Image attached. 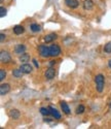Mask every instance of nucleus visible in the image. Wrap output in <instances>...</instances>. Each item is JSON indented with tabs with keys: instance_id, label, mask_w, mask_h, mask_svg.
<instances>
[{
	"instance_id": "1",
	"label": "nucleus",
	"mask_w": 111,
	"mask_h": 129,
	"mask_svg": "<svg viewBox=\"0 0 111 129\" xmlns=\"http://www.w3.org/2000/svg\"><path fill=\"white\" fill-rule=\"evenodd\" d=\"M95 83H96V88L99 93H102L104 90V86H105V78L103 74L99 73L95 77Z\"/></svg>"
},
{
	"instance_id": "2",
	"label": "nucleus",
	"mask_w": 111,
	"mask_h": 129,
	"mask_svg": "<svg viewBox=\"0 0 111 129\" xmlns=\"http://www.w3.org/2000/svg\"><path fill=\"white\" fill-rule=\"evenodd\" d=\"M38 53L42 58H47L50 56L49 53V47H47L46 45H40L38 46Z\"/></svg>"
},
{
	"instance_id": "3",
	"label": "nucleus",
	"mask_w": 111,
	"mask_h": 129,
	"mask_svg": "<svg viewBox=\"0 0 111 129\" xmlns=\"http://www.w3.org/2000/svg\"><path fill=\"white\" fill-rule=\"evenodd\" d=\"M0 61L2 63H9L12 61V56L7 51H1L0 53Z\"/></svg>"
},
{
	"instance_id": "4",
	"label": "nucleus",
	"mask_w": 111,
	"mask_h": 129,
	"mask_svg": "<svg viewBox=\"0 0 111 129\" xmlns=\"http://www.w3.org/2000/svg\"><path fill=\"white\" fill-rule=\"evenodd\" d=\"M49 53L51 57H58L61 54V48L58 45H51L49 47Z\"/></svg>"
},
{
	"instance_id": "5",
	"label": "nucleus",
	"mask_w": 111,
	"mask_h": 129,
	"mask_svg": "<svg viewBox=\"0 0 111 129\" xmlns=\"http://www.w3.org/2000/svg\"><path fill=\"white\" fill-rule=\"evenodd\" d=\"M65 4L69 8L74 9V8H77L79 6V1L78 0H65Z\"/></svg>"
},
{
	"instance_id": "6",
	"label": "nucleus",
	"mask_w": 111,
	"mask_h": 129,
	"mask_svg": "<svg viewBox=\"0 0 111 129\" xmlns=\"http://www.w3.org/2000/svg\"><path fill=\"white\" fill-rule=\"evenodd\" d=\"M20 68H21V70L23 71L25 74H29V73H31L32 70H33V67L30 65V64H28V63H23V64H22V65L20 66Z\"/></svg>"
},
{
	"instance_id": "7",
	"label": "nucleus",
	"mask_w": 111,
	"mask_h": 129,
	"mask_svg": "<svg viewBox=\"0 0 111 129\" xmlns=\"http://www.w3.org/2000/svg\"><path fill=\"white\" fill-rule=\"evenodd\" d=\"M44 77L46 78V80H52L56 77V69L53 67H49L44 73Z\"/></svg>"
},
{
	"instance_id": "8",
	"label": "nucleus",
	"mask_w": 111,
	"mask_h": 129,
	"mask_svg": "<svg viewBox=\"0 0 111 129\" xmlns=\"http://www.w3.org/2000/svg\"><path fill=\"white\" fill-rule=\"evenodd\" d=\"M8 116L14 120H18V119H20V117H21V113H20V111L16 110V109H13V110H10L8 112Z\"/></svg>"
},
{
	"instance_id": "9",
	"label": "nucleus",
	"mask_w": 111,
	"mask_h": 129,
	"mask_svg": "<svg viewBox=\"0 0 111 129\" xmlns=\"http://www.w3.org/2000/svg\"><path fill=\"white\" fill-rule=\"evenodd\" d=\"M10 91V85L9 84H1L0 85V94L2 96L6 95Z\"/></svg>"
},
{
	"instance_id": "10",
	"label": "nucleus",
	"mask_w": 111,
	"mask_h": 129,
	"mask_svg": "<svg viewBox=\"0 0 111 129\" xmlns=\"http://www.w3.org/2000/svg\"><path fill=\"white\" fill-rule=\"evenodd\" d=\"M26 52V47L22 44H19L15 47V53L18 54V55H22V54H24Z\"/></svg>"
},
{
	"instance_id": "11",
	"label": "nucleus",
	"mask_w": 111,
	"mask_h": 129,
	"mask_svg": "<svg viewBox=\"0 0 111 129\" xmlns=\"http://www.w3.org/2000/svg\"><path fill=\"white\" fill-rule=\"evenodd\" d=\"M60 105H61V109L63 111V113H65L66 115H70V107L68 105V103L66 102V101H61L60 102Z\"/></svg>"
},
{
	"instance_id": "12",
	"label": "nucleus",
	"mask_w": 111,
	"mask_h": 129,
	"mask_svg": "<svg viewBox=\"0 0 111 129\" xmlns=\"http://www.w3.org/2000/svg\"><path fill=\"white\" fill-rule=\"evenodd\" d=\"M49 107V110H50V114H51V116L54 118V119H57V120H59V119H61V114L59 113V111L57 110V109H54L53 106H48Z\"/></svg>"
},
{
	"instance_id": "13",
	"label": "nucleus",
	"mask_w": 111,
	"mask_h": 129,
	"mask_svg": "<svg viewBox=\"0 0 111 129\" xmlns=\"http://www.w3.org/2000/svg\"><path fill=\"white\" fill-rule=\"evenodd\" d=\"M58 38V35L56 33H49L48 35H46L44 37V41H45V44H49V42H52L54 39Z\"/></svg>"
},
{
	"instance_id": "14",
	"label": "nucleus",
	"mask_w": 111,
	"mask_h": 129,
	"mask_svg": "<svg viewBox=\"0 0 111 129\" xmlns=\"http://www.w3.org/2000/svg\"><path fill=\"white\" fill-rule=\"evenodd\" d=\"M93 7H94L93 0H84L83 1V8L85 10H92Z\"/></svg>"
},
{
	"instance_id": "15",
	"label": "nucleus",
	"mask_w": 111,
	"mask_h": 129,
	"mask_svg": "<svg viewBox=\"0 0 111 129\" xmlns=\"http://www.w3.org/2000/svg\"><path fill=\"white\" fill-rule=\"evenodd\" d=\"M24 31H25V28L22 25H16L14 27V33L17 34V35H20L22 33H24Z\"/></svg>"
},
{
	"instance_id": "16",
	"label": "nucleus",
	"mask_w": 111,
	"mask_h": 129,
	"mask_svg": "<svg viewBox=\"0 0 111 129\" xmlns=\"http://www.w3.org/2000/svg\"><path fill=\"white\" fill-rule=\"evenodd\" d=\"M19 61H20L21 63H26V62L30 61V56H29V54L24 53V54H22V55H20V57H19Z\"/></svg>"
},
{
	"instance_id": "17",
	"label": "nucleus",
	"mask_w": 111,
	"mask_h": 129,
	"mask_svg": "<svg viewBox=\"0 0 111 129\" xmlns=\"http://www.w3.org/2000/svg\"><path fill=\"white\" fill-rule=\"evenodd\" d=\"M23 73L24 72L21 70V68H16V69L13 70V76L17 79H21L22 77H23Z\"/></svg>"
},
{
	"instance_id": "18",
	"label": "nucleus",
	"mask_w": 111,
	"mask_h": 129,
	"mask_svg": "<svg viewBox=\"0 0 111 129\" xmlns=\"http://www.w3.org/2000/svg\"><path fill=\"white\" fill-rule=\"evenodd\" d=\"M40 114L44 117H46V116H50V110H49V107H40V110H39Z\"/></svg>"
},
{
	"instance_id": "19",
	"label": "nucleus",
	"mask_w": 111,
	"mask_h": 129,
	"mask_svg": "<svg viewBox=\"0 0 111 129\" xmlns=\"http://www.w3.org/2000/svg\"><path fill=\"white\" fill-rule=\"evenodd\" d=\"M30 29L32 32H39L41 30V27H40V25H38L36 23H33L30 25Z\"/></svg>"
},
{
	"instance_id": "20",
	"label": "nucleus",
	"mask_w": 111,
	"mask_h": 129,
	"mask_svg": "<svg viewBox=\"0 0 111 129\" xmlns=\"http://www.w3.org/2000/svg\"><path fill=\"white\" fill-rule=\"evenodd\" d=\"M84 111H85V107H84V105L80 104V105H78V106L76 107V111H75V113H76V115H81V114H83V113H84Z\"/></svg>"
},
{
	"instance_id": "21",
	"label": "nucleus",
	"mask_w": 111,
	"mask_h": 129,
	"mask_svg": "<svg viewBox=\"0 0 111 129\" xmlns=\"http://www.w3.org/2000/svg\"><path fill=\"white\" fill-rule=\"evenodd\" d=\"M104 52L107 53V54H111V41L107 42L104 47Z\"/></svg>"
},
{
	"instance_id": "22",
	"label": "nucleus",
	"mask_w": 111,
	"mask_h": 129,
	"mask_svg": "<svg viewBox=\"0 0 111 129\" xmlns=\"http://www.w3.org/2000/svg\"><path fill=\"white\" fill-rule=\"evenodd\" d=\"M6 14H7L6 8H5V7H3V6L0 7V18H4V17L6 16Z\"/></svg>"
},
{
	"instance_id": "23",
	"label": "nucleus",
	"mask_w": 111,
	"mask_h": 129,
	"mask_svg": "<svg viewBox=\"0 0 111 129\" xmlns=\"http://www.w3.org/2000/svg\"><path fill=\"white\" fill-rule=\"evenodd\" d=\"M5 78H6V72L3 69H0V81L2 82Z\"/></svg>"
},
{
	"instance_id": "24",
	"label": "nucleus",
	"mask_w": 111,
	"mask_h": 129,
	"mask_svg": "<svg viewBox=\"0 0 111 129\" xmlns=\"http://www.w3.org/2000/svg\"><path fill=\"white\" fill-rule=\"evenodd\" d=\"M5 38H6V35H5L4 33H1V34H0V42H3Z\"/></svg>"
},
{
	"instance_id": "25",
	"label": "nucleus",
	"mask_w": 111,
	"mask_h": 129,
	"mask_svg": "<svg viewBox=\"0 0 111 129\" xmlns=\"http://www.w3.org/2000/svg\"><path fill=\"white\" fill-rule=\"evenodd\" d=\"M32 62H33V64L35 65V67H36V68H39V64H38V62H37V60H36V59H33V60H32Z\"/></svg>"
},
{
	"instance_id": "26",
	"label": "nucleus",
	"mask_w": 111,
	"mask_h": 129,
	"mask_svg": "<svg viewBox=\"0 0 111 129\" xmlns=\"http://www.w3.org/2000/svg\"><path fill=\"white\" fill-rule=\"evenodd\" d=\"M54 64H56V61L54 60H51V62L48 63V65H49V67H52V65H54Z\"/></svg>"
},
{
	"instance_id": "27",
	"label": "nucleus",
	"mask_w": 111,
	"mask_h": 129,
	"mask_svg": "<svg viewBox=\"0 0 111 129\" xmlns=\"http://www.w3.org/2000/svg\"><path fill=\"white\" fill-rule=\"evenodd\" d=\"M108 66H109V68H111V59L108 61Z\"/></svg>"
},
{
	"instance_id": "28",
	"label": "nucleus",
	"mask_w": 111,
	"mask_h": 129,
	"mask_svg": "<svg viewBox=\"0 0 111 129\" xmlns=\"http://www.w3.org/2000/svg\"><path fill=\"white\" fill-rule=\"evenodd\" d=\"M110 107H111V103H110Z\"/></svg>"
}]
</instances>
